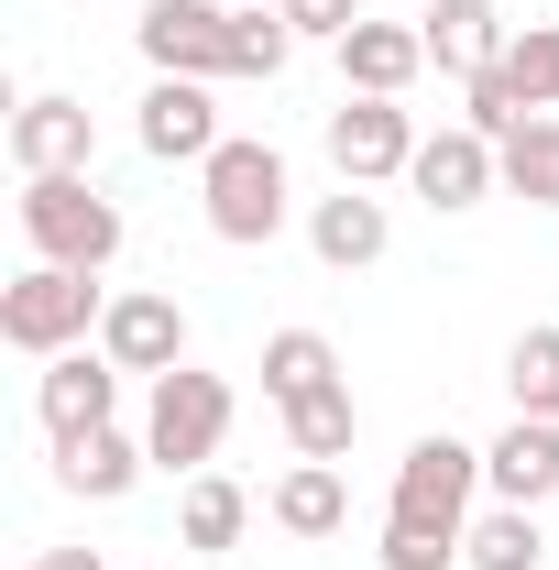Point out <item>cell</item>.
Segmentation results:
<instances>
[{
	"label": "cell",
	"instance_id": "9c48e42d",
	"mask_svg": "<svg viewBox=\"0 0 559 570\" xmlns=\"http://www.w3.org/2000/svg\"><path fill=\"white\" fill-rule=\"evenodd\" d=\"M99 352L121 362V373H176V362H187V307H176V285H133V296H110Z\"/></svg>",
	"mask_w": 559,
	"mask_h": 570
},
{
	"label": "cell",
	"instance_id": "ac0fdd59",
	"mask_svg": "<svg viewBox=\"0 0 559 570\" xmlns=\"http://www.w3.org/2000/svg\"><path fill=\"white\" fill-rule=\"evenodd\" d=\"M242 527H253V494H242L231 472H187V494H176V538H187V549H209V560H231V549H242Z\"/></svg>",
	"mask_w": 559,
	"mask_h": 570
},
{
	"label": "cell",
	"instance_id": "7a4b0ae2",
	"mask_svg": "<svg viewBox=\"0 0 559 570\" xmlns=\"http://www.w3.org/2000/svg\"><path fill=\"white\" fill-rule=\"evenodd\" d=\"M198 209H209V230L231 242V253H253V242H275L285 209H296V176H285L275 142H219L209 165H198Z\"/></svg>",
	"mask_w": 559,
	"mask_h": 570
},
{
	"label": "cell",
	"instance_id": "4fadbf2b",
	"mask_svg": "<svg viewBox=\"0 0 559 570\" xmlns=\"http://www.w3.org/2000/svg\"><path fill=\"white\" fill-rule=\"evenodd\" d=\"M88 99H56V88H45V99H22V110H11V165H22V176H88Z\"/></svg>",
	"mask_w": 559,
	"mask_h": 570
},
{
	"label": "cell",
	"instance_id": "f1b7e54d",
	"mask_svg": "<svg viewBox=\"0 0 559 570\" xmlns=\"http://www.w3.org/2000/svg\"><path fill=\"white\" fill-rule=\"evenodd\" d=\"M33 570H110L99 549H33Z\"/></svg>",
	"mask_w": 559,
	"mask_h": 570
},
{
	"label": "cell",
	"instance_id": "5bb4252c",
	"mask_svg": "<svg viewBox=\"0 0 559 570\" xmlns=\"http://www.w3.org/2000/svg\"><path fill=\"white\" fill-rule=\"evenodd\" d=\"M418 67H428L418 22H351V33H341V88H362V99H406Z\"/></svg>",
	"mask_w": 559,
	"mask_h": 570
},
{
	"label": "cell",
	"instance_id": "2e32d148",
	"mask_svg": "<svg viewBox=\"0 0 559 570\" xmlns=\"http://www.w3.org/2000/svg\"><path fill=\"white\" fill-rule=\"evenodd\" d=\"M483 494L493 504H549L559 494V417H516L483 450Z\"/></svg>",
	"mask_w": 559,
	"mask_h": 570
},
{
	"label": "cell",
	"instance_id": "cb8c5ba5",
	"mask_svg": "<svg viewBox=\"0 0 559 570\" xmlns=\"http://www.w3.org/2000/svg\"><path fill=\"white\" fill-rule=\"evenodd\" d=\"M504 395H516V417H559V330H516V352H504Z\"/></svg>",
	"mask_w": 559,
	"mask_h": 570
},
{
	"label": "cell",
	"instance_id": "44dd1931",
	"mask_svg": "<svg viewBox=\"0 0 559 570\" xmlns=\"http://www.w3.org/2000/svg\"><path fill=\"white\" fill-rule=\"evenodd\" d=\"M493 154H504V198H527V209H559V110H538L527 132H504Z\"/></svg>",
	"mask_w": 559,
	"mask_h": 570
},
{
	"label": "cell",
	"instance_id": "30bf717a",
	"mask_svg": "<svg viewBox=\"0 0 559 570\" xmlns=\"http://www.w3.org/2000/svg\"><path fill=\"white\" fill-rule=\"evenodd\" d=\"M418 33H428V67L461 77V88H472V77H493V67H504V45H516L504 0H428Z\"/></svg>",
	"mask_w": 559,
	"mask_h": 570
},
{
	"label": "cell",
	"instance_id": "6da1fadb",
	"mask_svg": "<svg viewBox=\"0 0 559 570\" xmlns=\"http://www.w3.org/2000/svg\"><path fill=\"white\" fill-rule=\"evenodd\" d=\"M483 450L472 439H450V428H428L418 450L395 461V494H384V527H406V538H472V515H483Z\"/></svg>",
	"mask_w": 559,
	"mask_h": 570
},
{
	"label": "cell",
	"instance_id": "4316f807",
	"mask_svg": "<svg viewBox=\"0 0 559 570\" xmlns=\"http://www.w3.org/2000/svg\"><path fill=\"white\" fill-rule=\"evenodd\" d=\"M275 11H285L296 45H341L351 22H362V0H275Z\"/></svg>",
	"mask_w": 559,
	"mask_h": 570
},
{
	"label": "cell",
	"instance_id": "ffe728a7",
	"mask_svg": "<svg viewBox=\"0 0 559 570\" xmlns=\"http://www.w3.org/2000/svg\"><path fill=\"white\" fill-rule=\"evenodd\" d=\"M461 570H549L538 504H483V515H472V538H461Z\"/></svg>",
	"mask_w": 559,
	"mask_h": 570
},
{
	"label": "cell",
	"instance_id": "5b68a950",
	"mask_svg": "<svg viewBox=\"0 0 559 570\" xmlns=\"http://www.w3.org/2000/svg\"><path fill=\"white\" fill-rule=\"evenodd\" d=\"M110 318V296H99V275H77V264H33V275L0 285V341L33 362L56 352H88V330Z\"/></svg>",
	"mask_w": 559,
	"mask_h": 570
},
{
	"label": "cell",
	"instance_id": "e0dca14e",
	"mask_svg": "<svg viewBox=\"0 0 559 570\" xmlns=\"http://www.w3.org/2000/svg\"><path fill=\"white\" fill-rule=\"evenodd\" d=\"M143 461H154V450H143L133 428H88V439H56V483H67V494H88V504H121L143 483Z\"/></svg>",
	"mask_w": 559,
	"mask_h": 570
},
{
	"label": "cell",
	"instance_id": "d6986e66",
	"mask_svg": "<svg viewBox=\"0 0 559 570\" xmlns=\"http://www.w3.org/2000/svg\"><path fill=\"white\" fill-rule=\"evenodd\" d=\"M275 527H285V538H341V527H351L341 461H296V472L275 483Z\"/></svg>",
	"mask_w": 559,
	"mask_h": 570
},
{
	"label": "cell",
	"instance_id": "83f0119b",
	"mask_svg": "<svg viewBox=\"0 0 559 570\" xmlns=\"http://www.w3.org/2000/svg\"><path fill=\"white\" fill-rule=\"evenodd\" d=\"M384 570H461L450 538H406V527H384Z\"/></svg>",
	"mask_w": 559,
	"mask_h": 570
},
{
	"label": "cell",
	"instance_id": "d4e9b609",
	"mask_svg": "<svg viewBox=\"0 0 559 570\" xmlns=\"http://www.w3.org/2000/svg\"><path fill=\"white\" fill-rule=\"evenodd\" d=\"M504 77L527 88V110H559V22H516V45H504Z\"/></svg>",
	"mask_w": 559,
	"mask_h": 570
},
{
	"label": "cell",
	"instance_id": "9a60e30c",
	"mask_svg": "<svg viewBox=\"0 0 559 570\" xmlns=\"http://www.w3.org/2000/svg\"><path fill=\"white\" fill-rule=\"evenodd\" d=\"M384 242H395V219L373 187H341V198H318L307 209V253L330 264V275H362V264H384Z\"/></svg>",
	"mask_w": 559,
	"mask_h": 570
},
{
	"label": "cell",
	"instance_id": "8fae6325",
	"mask_svg": "<svg viewBox=\"0 0 559 570\" xmlns=\"http://www.w3.org/2000/svg\"><path fill=\"white\" fill-rule=\"evenodd\" d=\"M406 187H418L428 209H483L493 187H504V154H493L472 121H450V132L418 142V165H406Z\"/></svg>",
	"mask_w": 559,
	"mask_h": 570
},
{
	"label": "cell",
	"instance_id": "8992f818",
	"mask_svg": "<svg viewBox=\"0 0 559 570\" xmlns=\"http://www.w3.org/2000/svg\"><path fill=\"white\" fill-rule=\"evenodd\" d=\"M133 45L154 77H242V11H219V0H143Z\"/></svg>",
	"mask_w": 559,
	"mask_h": 570
},
{
	"label": "cell",
	"instance_id": "484cf974",
	"mask_svg": "<svg viewBox=\"0 0 559 570\" xmlns=\"http://www.w3.org/2000/svg\"><path fill=\"white\" fill-rule=\"evenodd\" d=\"M461 121H472L483 142H504V132H527L538 110H527V88H516V77L493 67V77H472V110H461Z\"/></svg>",
	"mask_w": 559,
	"mask_h": 570
},
{
	"label": "cell",
	"instance_id": "ba28073f",
	"mask_svg": "<svg viewBox=\"0 0 559 570\" xmlns=\"http://www.w3.org/2000/svg\"><path fill=\"white\" fill-rule=\"evenodd\" d=\"M143 154H154V165H209L219 142V99H209V77H154V88H143Z\"/></svg>",
	"mask_w": 559,
	"mask_h": 570
},
{
	"label": "cell",
	"instance_id": "277c9868",
	"mask_svg": "<svg viewBox=\"0 0 559 570\" xmlns=\"http://www.w3.org/2000/svg\"><path fill=\"white\" fill-rule=\"evenodd\" d=\"M22 242H33V264L110 275V253H121V198H99L88 176H22Z\"/></svg>",
	"mask_w": 559,
	"mask_h": 570
},
{
	"label": "cell",
	"instance_id": "3957f363",
	"mask_svg": "<svg viewBox=\"0 0 559 570\" xmlns=\"http://www.w3.org/2000/svg\"><path fill=\"white\" fill-rule=\"evenodd\" d=\"M231 417H242L231 373H198V362L154 373V406H143V450H154V472H209L219 439H231Z\"/></svg>",
	"mask_w": 559,
	"mask_h": 570
},
{
	"label": "cell",
	"instance_id": "52a82bcc",
	"mask_svg": "<svg viewBox=\"0 0 559 570\" xmlns=\"http://www.w3.org/2000/svg\"><path fill=\"white\" fill-rule=\"evenodd\" d=\"M418 110L406 99H362L341 88V110H330V165H341V187H384V176H406L418 165Z\"/></svg>",
	"mask_w": 559,
	"mask_h": 570
},
{
	"label": "cell",
	"instance_id": "603a6c76",
	"mask_svg": "<svg viewBox=\"0 0 559 570\" xmlns=\"http://www.w3.org/2000/svg\"><path fill=\"white\" fill-rule=\"evenodd\" d=\"M351 428H362L351 384H318V395H296V406H285V439H296V461H351Z\"/></svg>",
	"mask_w": 559,
	"mask_h": 570
},
{
	"label": "cell",
	"instance_id": "7c38bea8",
	"mask_svg": "<svg viewBox=\"0 0 559 570\" xmlns=\"http://www.w3.org/2000/svg\"><path fill=\"white\" fill-rule=\"evenodd\" d=\"M33 406H45V439L110 428V406H121V362H110V352H56L45 384H33Z\"/></svg>",
	"mask_w": 559,
	"mask_h": 570
},
{
	"label": "cell",
	"instance_id": "7402d4cb",
	"mask_svg": "<svg viewBox=\"0 0 559 570\" xmlns=\"http://www.w3.org/2000/svg\"><path fill=\"white\" fill-rule=\"evenodd\" d=\"M318 384H341V352H330L318 330H275V341H264V395H275V417L296 395H318Z\"/></svg>",
	"mask_w": 559,
	"mask_h": 570
}]
</instances>
